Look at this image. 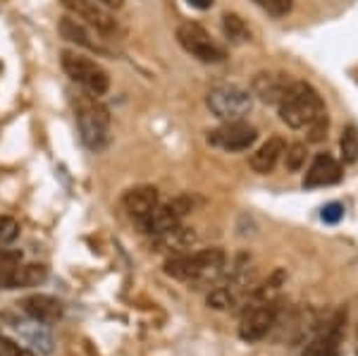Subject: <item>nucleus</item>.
<instances>
[{"label":"nucleus","instance_id":"20","mask_svg":"<svg viewBox=\"0 0 358 356\" xmlns=\"http://www.w3.org/2000/svg\"><path fill=\"white\" fill-rule=\"evenodd\" d=\"M306 158H308V148L306 143H292L285 151V168L287 172H299L306 165Z\"/></svg>","mask_w":358,"mask_h":356},{"label":"nucleus","instance_id":"17","mask_svg":"<svg viewBox=\"0 0 358 356\" xmlns=\"http://www.w3.org/2000/svg\"><path fill=\"white\" fill-rule=\"evenodd\" d=\"M301 356H339V337L320 332L315 340L306 344Z\"/></svg>","mask_w":358,"mask_h":356},{"label":"nucleus","instance_id":"4","mask_svg":"<svg viewBox=\"0 0 358 356\" xmlns=\"http://www.w3.org/2000/svg\"><path fill=\"white\" fill-rule=\"evenodd\" d=\"M208 111L224 122L244 120L253 108V94L239 84H220L208 91Z\"/></svg>","mask_w":358,"mask_h":356},{"label":"nucleus","instance_id":"7","mask_svg":"<svg viewBox=\"0 0 358 356\" xmlns=\"http://www.w3.org/2000/svg\"><path fill=\"white\" fill-rule=\"evenodd\" d=\"M194 211V199L189 197H177L172 201H167V204L160 206L153 211V213H148L141 222V229L148 234H165L170 232V229L179 227V222H182V218L187 213H192Z\"/></svg>","mask_w":358,"mask_h":356},{"label":"nucleus","instance_id":"11","mask_svg":"<svg viewBox=\"0 0 358 356\" xmlns=\"http://www.w3.org/2000/svg\"><path fill=\"white\" fill-rule=\"evenodd\" d=\"M20 306L34 323H41V325H53L62 318V313H65L62 301L50 294H31V297H27V299H22Z\"/></svg>","mask_w":358,"mask_h":356},{"label":"nucleus","instance_id":"2","mask_svg":"<svg viewBox=\"0 0 358 356\" xmlns=\"http://www.w3.org/2000/svg\"><path fill=\"white\" fill-rule=\"evenodd\" d=\"M280 120L292 129L308 127L320 113H325V103L320 94L306 82H294L287 91V96L277 103Z\"/></svg>","mask_w":358,"mask_h":356},{"label":"nucleus","instance_id":"9","mask_svg":"<svg viewBox=\"0 0 358 356\" xmlns=\"http://www.w3.org/2000/svg\"><path fill=\"white\" fill-rule=\"evenodd\" d=\"M62 5L72 13V17L82 20L84 24L96 29L98 34L110 36V34L117 31V20L98 0H62Z\"/></svg>","mask_w":358,"mask_h":356},{"label":"nucleus","instance_id":"29","mask_svg":"<svg viewBox=\"0 0 358 356\" xmlns=\"http://www.w3.org/2000/svg\"><path fill=\"white\" fill-rule=\"evenodd\" d=\"M17 356H34V354H31V352H27V349H22V352L17 354Z\"/></svg>","mask_w":358,"mask_h":356},{"label":"nucleus","instance_id":"5","mask_svg":"<svg viewBox=\"0 0 358 356\" xmlns=\"http://www.w3.org/2000/svg\"><path fill=\"white\" fill-rule=\"evenodd\" d=\"M62 70L67 72V77L79 86H84L91 96H103L110 89V77L108 72L98 65L96 60L86 57L82 53H74V50H62Z\"/></svg>","mask_w":358,"mask_h":356},{"label":"nucleus","instance_id":"19","mask_svg":"<svg viewBox=\"0 0 358 356\" xmlns=\"http://www.w3.org/2000/svg\"><path fill=\"white\" fill-rule=\"evenodd\" d=\"M339 151H342L344 163H356L358 160V127L356 124H346L339 139Z\"/></svg>","mask_w":358,"mask_h":356},{"label":"nucleus","instance_id":"13","mask_svg":"<svg viewBox=\"0 0 358 356\" xmlns=\"http://www.w3.org/2000/svg\"><path fill=\"white\" fill-rule=\"evenodd\" d=\"M342 180V165L334 160L330 153H317L315 160L310 163L308 172H306L303 187H330L334 182Z\"/></svg>","mask_w":358,"mask_h":356},{"label":"nucleus","instance_id":"10","mask_svg":"<svg viewBox=\"0 0 358 356\" xmlns=\"http://www.w3.org/2000/svg\"><path fill=\"white\" fill-rule=\"evenodd\" d=\"M292 84H294V79H289V74L258 72L251 82V94L258 96V99L263 103H268V106H277V103L287 96Z\"/></svg>","mask_w":358,"mask_h":356},{"label":"nucleus","instance_id":"26","mask_svg":"<svg viewBox=\"0 0 358 356\" xmlns=\"http://www.w3.org/2000/svg\"><path fill=\"white\" fill-rule=\"evenodd\" d=\"M20 352H22L20 344H15L8 337H0V356H17Z\"/></svg>","mask_w":358,"mask_h":356},{"label":"nucleus","instance_id":"12","mask_svg":"<svg viewBox=\"0 0 358 356\" xmlns=\"http://www.w3.org/2000/svg\"><path fill=\"white\" fill-rule=\"evenodd\" d=\"M275 318H277V311H275V306H270V304H263V306L253 308V311L241 320L239 337L246 342L263 340V337L270 332V328L275 325Z\"/></svg>","mask_w":358,"mask_h":356},{"label":"nucleus","instance_id":"23","mask_svg":"<svg viewBox=\"0 0 358 356\" xmlns=\"http://www.w3.org/2000/svg\"><path fill=\"white\" fill-rule=\"evenodd\" d=\"M208 306L215 308V311H224V308L234 306V294L224 287H217L208 294Z\"/></svg>","mask_w":358,"mask_h":356},{"label":"nucleus","instance_id":"25","mask_svg":"<svg viewBox=\"0 0 358 356\" xmlns=\"http://www.w3.org/2000/svg\"><path fill=\"white\" fill-rule=\"evenodd\" d=\"M322 220L330 222V225H334V222H339L344 218V206L342 204H327L325 208H322Z\"/></svg>","mask_w":358,"mask_h":356},{"label":"nucleus","instance_id":"21","mask_svg":"<svg viewBox=\"0 0 358 356\" xmlns=\"http://www.w3.org/2000/svg\"><path fill=\"white\" fill-rule=\"evenodd\" d=\"M253 3L273 17H287L294 8V0H253Z\"/></svg>","mask_w":358,"mask_h":356},{"label":"nucleus","instance_id":"8","mask_svg":"<svg viewBox=\"0 0 358 356\" xmlns=\"http://www.w3.org/2000/svg\"><path fill=\"white\" fill-rule=\"evenodd\" d=\"M258 139V131L256 127H251L244 120H236V122H224L222 127L213 129L208 134V141L213 146L222 148V151H229V153H236V151H246L251 148L253 143Z\"/></svg>","mask_w":358,"mask_h":356},{"label":"nucleus","instance_id":"24","mask_svg":"<svg viewBox=\"0 0 358 356\" xmlns=\"http://www.w3.org/2000/svg\"><path fill=\"white\" fill-rule=\"evenodd\" d=\"M327 127H330V118H327V113H320L313 122L308 124V141L310 143L322 141L327 136Z\"/></svg>","mask_w":358,"mask_h":356},{"label":"nucleus","instance_id":"14","mask_svg":"<svg viewBox=\"0 0 358 356\" xmlns=\"http://www.w3.org/2000/svg\"><path fill=\"white\" fill-rule=\"evenodd\" d=\"M158 189L155 187H134L124 194L122 204H124V211L129 213L131 218L136 220H143L148 213H153L158 208Z\"/></svg>","mask_w":358,"mask_h":356},{"label":"nucleus","instance_id":"1","mask_svg":"<svg viewBox=\"0 0 358 356\" xmlns=\"http://www.w3.org/2000/svg\"><path fill=\"white\" fill-rule=\"evenodd\" d=\"M74 113H77V127L84 146L89 151H103L110 143V113L96 96L79 94L74 99Z\"/></svg>","mask_w":358,"mask_h":356},{"label":"nucleus","instance_id":"30","mask_svg":"<svg viewBox=\"0 0 358 356\" xmlns=\"http://www.w3.org/2000/svg\"><path fill=\"white\" fill-rule=\"evenodd\" d=\"M356 356H358V349H356Z\"/></svg>","mask_w":358,"mask_h":356},{"label":"nucleus","instance_id":"3","mask_svg":"<svg viewBox=\"0 0 358 356\" xmlns=\"http://www.w3.org/2000/svg\"><path fill=\"white\" fill-rule=\"evenodd\" d=\"M224 266L222 249H203L199 254L175 256L165 263V273L175 280H208L217 275Z\"/></svg>","mask_w":358,"mask_h":356},{"label":"nucleus","instance_id":"6","mask_svg":"<svg viewBox=\"0 0 358 356\" xmlns=\"http://www.w3.org/2000/svg\"><path fill=\"white\" fill-rule=\"evenodd\" d=\"M177 41L189 55H194L201 62H222L227 57L224 48L213 41L210 34L196 22H184L177 27Z\"/></svg>","mask_w":358,"mask_h":356},{"label":"nucleus","instance_id":"22","mask_svg":"<svg viewBox=\"0 0 358 356\" xmlns=\"http://www.w3.org/2000/svg\"><path fill=\"white\" fill-rule=\"evenodd\" d=\"M20 237V222L10 215H0V246L13 244Z\"/></svg>","mask_w":358,"mask_h":356},{"label":"nucleus","instance_id":"16","mask_svg":"<svg viewBox=\"0 0 358 356\" xmlns=\"http://www.w3.org/2000/svg\"><path fill=\"white\" fill-rule=\"evenodd\" d=\"M57 31H60V36L69 43H77V45H82V48L96 50V53L98 50H103L101 45H98V41L91 38V34H89V29H86L84 22H79L77 17H72V15L62 17V20L57 22Z\"/></svg>","mask_w":358,"mask_h":356},{"label":"nucleus","instance_id":"15","mask_svg":"<svg viewBox=\"0 0 358 356\" xmlns=\"http://www.w3.org/2000/svg\"><path fill=\"white\" fill-rule=\"evenodd\" d=\"M285 151H287L285 139H282V136H270L263 146H258V151L251 153L248 163H251V168L256 170L258 175H268V172L275 170V165L280 163V158L285 156Z\"/></svg>","mask_w":358,"mask_h":356},{"label":"nucleus","instance_id":"28","mask_svg":"<svg viewBox=\"0 0 358 356\" xmlns=\"http://www.w3.org/2000/svg\"><path fill=\"white\" fill-rule=\"evenodd\" d=\"M98 3L106 5V8H115V10H117V8H122V5H124V0H98Z\"/></svg>","mask_w":358,"mask_h":356},{"label":"nucleus","instance_id":"27","mask_svg":"<svg viewBox=\"0 0 358 356\" xmlns=\"http://www.w3.org/2000/svg\"><path fill=\"white\" fill-rule=\"evenodd\" d=\"M189 5H194L199 10H208L213 5V0H189Z\"/></svg>","mask_w":358,"mask_h":356},{"label":"nucleus","instance_id":"18","mask_svg":"<svg viewBox=\"0 0 358 356\" xmlns=\"http://www.w3.org/2000/svg\"><path fill=\"white\" fill-rule=\"evenodd\" d=\"M222 29H224V36H227L232 43H246L248 38H251L246 22L241 20L236 13H224L222 15Z\"/></svg>","mask_w":358,"mask_h":356}]
</instances>
